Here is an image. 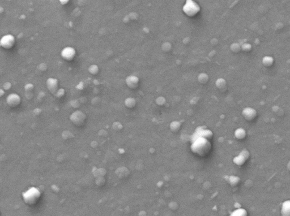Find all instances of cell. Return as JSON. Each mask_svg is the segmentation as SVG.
<instances>
[{
	"instance_id": "4316f807",
	"label": "cell",
	"mask_w": 290,
	"mask_h": 216,
	"mask_svg": "<svg viewBox=\"0 0 290 216\" xmlns=\"http://www.w3.org/2000/svg\"><path fill=\"white\" fill-rule=\"evenodd\" d=\"M287 167L288 169V170L290 171V161L289 162V163H288V166H287Z\"/></svg>"
},
{
	"instance_id": "3957f363",
	"label": "cell",
	"mask_w": 290,
	"mask_h": 216,
	"mask_svg": "<svg viewBox=\"0 0 290 216\" xmlns=\"http://www.w3.org/2000/svg\"><path fill=\"white\" fill-rule=\"evenodd\" d=\"M200 8L194 1L188 0L183 6V12L189 16H194L200 12Z\"/></svg>"
},
{
	"instance_id": "7c38bea8",
	"label": "cell",
	"mask_w": 290,
	"mask_h": 216,
	"mask_svg": "<svg viewBox=\"0 0 290 216\" xmlns=\"http://www.w3.org/2000/svg\"><path fill=\"white\" fill-rule=\"evenodd\" d=\"M281 216H290V200L285 201L281 209Z\"/></svg>"
},
{
	"instance_id": "cb8c5ba5",
	"label": "cell",
	"mask_w": 290,
	"mask_h": 216,
	"mask_svg": "<svg viewBox=\"0 0 290 216\" xmlns=\"http://www.w3.org/2000/svg\"><path fill=\"white\" fill-rule=\"evenodd\" d=\"M12 87V84L10 83H9V82H7V83H5L4 85V90H9Z\"/></svg>"
},
{
	"instance_id": "484cf974",
	"label": "cell",
	"mask_w": 290,
	"mask_h": 216,
	"mask_svg": "<svg viewBox=\"0 0 290 216\" xmlns=\"http://www.w3.org/2000/svg\"><path fill=\"white\" fill-rule=\"evenodd\" d=\"M4 94H5L4 91H3V90H2V89H1V90H0V94H1V95H0V96H1V97H2V96L3 95H4Z\"/></svg>"
},
{
	"instance_id": "603a6c76",
	"label": "cell",
	"mask_w": 290,
	"mask_h": 216,
	"mask_svg": "<svg viewBox=\"0 0 290 216\" xmlns=\"http://www.w3.org/2000/svg\"><path fill=\"white\" fill-rule=\"evenodd\" d=\"M25 89L26 91L30 92V91H33V84H30V83L27 84H26V85L25 86Z\"/></svg>"
},
{
	"instance_id": "30bf717a",
	"label": "cell",
	"mask_w": 290,
	"mask_h": 216,
	"mask_svg": "<svg viewBox=\"0 0 290 216\" xmlns=\"http://www.w3.org/2000/svg\"><path fill=\"white\" fill-rule=\"evenodd\" d=\"M21 97L18 94H10L6 98V102L8 105L12 108H15L18 106L21 103Z\"/></svg>"
},
{
	"instance_id": "ffe728a7",
	"label": "cell",
	"mask_w": 290,
	"mask_h": 216,
	"mask_svg": "<svg viewBox=\"0 0 290 216\" xmlns=\"http://www.w3.org/2000/svg\"><path fill=\"white\" fill-rule=\"evenodd\" d=\"M231 50L234 53H238L241 50V45L238 43H233L231 45Z\"/></svg>"
},
{
	"instance_id": "2e32d148",
	"label": "cell",
	"mask_w": 290,
	"mask_h": 216,
	"mask_svg": "<svg viewBox=\"0 0 290 216\" xmlns=\"http://www.w3.org/2000/svg\"><path fill=\"white\" fill-rule=\"evenodd\" d=\"M229 216H248V212L243 208H239L231 213Z\"/></svg>"
},
{
	"instance_id": "7a4b0ae2",
	"label": "cell",
	"mask_w": 290,
	"mask_h": 216,
	"mask_svg": "<svg viewBox=\"0 0 290 216\" xmlns=\"http://www.w3.org/2000/svg\"><path fill=\"white\" fill-rule=\"evenodd\" d=\"M40 196V194L39 191L37 188L33 187L29 189L23 195L25 202L27 204L30 205L35 204L39 199Z\"/></svg>"
},
{
	"instance_id": "d4e9b609",
	"label": "cell",
	"mask_w": 290,
	"mask_h": 216,
	"mask_svg": "<svg viewBox=\"0 0 290 216\" xmlns=\"http://www.w3.org/2000/svg\"><path fill=\"white\" fill-rule=\"evenodd\" d=\"M60 2L61 3V5H65L69 2L68 0H64V1H60Z\"/></svg>"
},
{
	"instance_id": "ba28073f",
	"label": "cell",
	"mask_w": 290,
	"mask_h": 216,
	"mask_svg": "<svg viewBox=\"0 0 290 216\" xmlns=\"http://www.w3.org/2000/svg\"><path fill=\"white\" fill-rule=\"evenodd\" d=\"M242 115L246 121H252L257 117V112L253 108L246 107L242 111Z\"/></svg>"
},
{
	"instance_id": "7402d4cb",
	"label": "cell",
	"mask_w": 290,
	"mask_h": 216,
	"mask_svg": "<svg viewBox=\"0 0 290 216\" xmlns=\"http://www.w3.org/2000/svg\"><path fill=\"white\" fill-rule=\"evenodd\" d=\"M64 94H65V90L62 89V88H60L57 91V93L54 94V96L56 98H62V96H64Z\"/></svg>"
},
{
	"instance_id": "8992f818",
	"label": "cell",
	"mask_w": 290,
	"mask_h": 216,
	"mask_svg": "<svg viewBox=\"0 0 290 216\" xmlns=\"http://www.w3.org/2000/svg\"><path fill=\"white\" fill-rule=\"evenodd\" d=\"M46 86L49 92L54 96L59 90V82L58 79L54 77H50L47 79Z\"/></svg>"
},
{
	"instance_id": "277c9868",
	"label": "cell",
	"mask_w": 290,
	"mask_h": 216,
	"mask_svg": "<svg viewBox=\"0 0 290 216\" xmlns=\"http://www.w3.org/2000/svg\"><path fill=\"white\" fill-rule=\"evenodd\" d=\"M16 43V39L11 34L5 35L2 37L0 40V45L4 49H10L12 48Z\"/></svg>"
},
{
	"instance_id": "9c48e42d",
	"label": "cell",
	"mask_w": 290,
	"mask_h": 216,
	"mask_svg": "<svg viewBox=\"0 0 290 216\" xmlns=\"http://www.w3.org/2000/svg\"><path fill=\"white\" fill-rule=\"evenodd\" d=\"M250 153L249 152L244 149L241 151L239 156L235 157L233 159V162L238 166H242L249 159Z\"/></svg>"
},
{
	"instance_id": "5b68a950",
	"label": "cell",
	"mask_w": 290,
	"mask_h": 216,
	"mask_svg": "<svg viewBox=\"0 0 290 216\" xmlns=\"http://www.w3.org/2000/svg\"><path fill=\"white\" fill-rule=\"evenodd\" d=\"M86 115L81 111H76L74 112L70 116V119L74 124L77 126H81L86 120Z\"/></svg>"
},
{
	"instance_id": "4fadbf2b",
	"label": "cell",
	"mask_w": 290,
	"mask_h": 216,
	"mask_svg": "<svg viewBox=\"0 0 290 216\" xmlns=\"http://www.w3.org/2000/svg\"><path fill=\"white\" fill-rule=\"evenodd\" d=\"M274 58L270 56H266L262 58V63L266 67H269L274 64Z\"/></svg>"
},
{
	"instance_id": "e0dca14e",
	"label": "cell",
	"mask_w": 290,
	"mask_h": 216,
	"mask_svg": "<svg viewBox=\"0 0 290 216\" xmlns=\"http://www.w3.org/2000/svg\"><path fill=\"white\" fill-rule=\"evenodd\" d=\"M208 75L206 74L201 73L198 75V82L202 83V84H204L208 82Z\"/></svg>"
},
{
	"instance_id": "6da1fadb",
	"label": "cell",
	"mask_w": 290,
	"mask_h": 216,
	"mask_svg": "<svg viewBox=\"0 0 290 216\" xmlns=\"http://www.w3.org/2000/svg\"><path fill=\"white\" fill-rule=\"evenodd\" d=\"M210 149V143L204 137L198 138L194 143L192 144V151L200 156L207 155Z\"/></svg>"
},
{
	"instance_id": "52a82bcc",
	"label": "cell",
	"mask_w": 290,
	"mask_h": 216,
	"mask_svg": "<svg viewBox=\"0 0 290 216\" xmlns=\"http://www.w3.org/2000/svg\"><path fill=\"white\" fill-rule=\"evenodd\" d=\"M76 51L73 47L68 46L62 50L61 55L62 58L68 61H72L75 56Z\"/></svg>"
},
{
	"instance_id": "d6986e66",
	"label": "cell",
	"mask_w": 290,
	"mask_h": 216,
	"mask_svg": "<svg viewBox=\"0 0 290 216\" xmlns=\"http://www.w3.org/2000/svg\"><path fill=\"white\" fill-rule=\"evenodd\" d=\"M89 71L92 75H96L97 74H98L99 71V67L96 65H93L90 66L89 68Z\"/></svg>"
},
{
	"instance_id": "44dd1931",
	"label": "cell",
	"mask_w": 290,
	"mask_h": 216,
	"mask_svg": "<svg viewBox=\"0 0 290 216\" xmlns=\"http://www.w3.org/2000/svg\"><path fill=\"white\" fill-rule=\"evenodd\" d=\"M241 50L244 52H250L252 49V45L250 44H249V43H244L243 44V45H241Z\"/></svg>"
},
{
	"instance_id": "ac0fdd59",
	"label": "cell",
	"mask_w": 290,
	"mask_h": 216,
	"mask_svg": "<svg viewBox=\"0 0 290 216\" xmlns=\"http://www.w3.org/2000/svg\"><path fill=\"white\" fill-rule=\"evenodd\" d=\"M125 105L127 107H128L129 108H133L135 106V98H128L125 101Z\"/></svg>"
},
{
	"instance_id": "8fae6325",
	"label": "cell",
	"mask_w": 290,
	"mask_h": 216,
	"mask_svg": "<svg viewBox=\"0 0 290 216\" xmlns=\"http://www.w3.org/2000/svg\"><path fill=\"white\" fill-rule=\"evenodd\" d=\"M125 82L128 87L131 89H135L138 86L139 79L135 75H130L126 78Z\"/></svg>"
},
{
	"instance_id": "9a60e30c",
	"label": "cell",
	"mask_w": 290,
	"mask_h": 216,
	"mask_svg": "<svg viewBox=\"0 0 290 216\" xmlns=\"http://www.w3.org/2000/svg\"><path fill=\"white\" fill-rule=\"evenodd\" d=\"M235 136L237 139H244L246 136V131L243 128H239L235 131Z\"/></svg>"
},
{
	"instance_id": "5bb4252c",
	"label": "cell",
	"mask_w": 290,
	"mask_h": 216,
	"mask_svg": "<svg viewBox=\"0 0 290 216\" xmlns=\"http://www.w3.org/2000/svg\"><path fill=\"white\" fill-rule=\"evenodd\" d=\"M217 88L221 91H225L227 90V83L224 79L219 78L215 82Z\"/></svg>"
}]
</instances>
